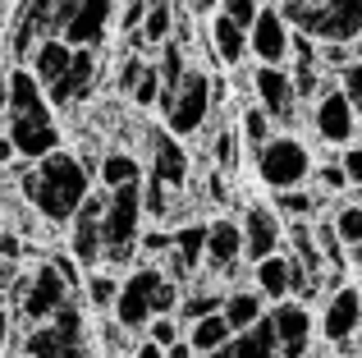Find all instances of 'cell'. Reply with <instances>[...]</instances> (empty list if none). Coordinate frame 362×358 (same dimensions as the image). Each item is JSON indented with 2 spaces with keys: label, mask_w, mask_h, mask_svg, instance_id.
Listing matches in <instances>:
<instances>
[{
  "label": "cell",
  "mask_w": 362,
  "mask_h": 358,
  "mask_svg": "<svg viewBox=\"0 0 362 358\" xmlns=\"http://www.w3.org/2000/svg\"><path fill=\"white\" fill-rule=\"evenodd\" d=\"M18 188H23L28 207H33L42 221L69 225L74 216H78V207L92 197V175H88V166H83L78 156L51 152V156H42V161L28 166L23 179H18Z\"/></svg>",
  "instance_id": "1"
},
{
  "label": "cell",
  "mask_w": 362,
  "mask_h": 358,
  "mask_svg": "<svg viewBox=\"0 0 362 358\" xmlns=\"http://www.w3.org/2000/svg\"><path fill=\"white\" fill-rule=\"evenodd\" d=\"M9 138H14V152L23 161H42V156L60 152V129H55V115H51V97L46 88L33 79V69H9Z\"/></svg>",
  "instance_id": "2"
},
{
  "label": "cell",
  "mask_w": 362,
  "mask_h": 358,
  "mask_svg": "<svg viewBox=\"0 0 362 358\" xmlns=\"http://www.w3.org/2000/svg\"><path fill=\"white\" fill-rule=\"evenodd\" d=\"M280 9L293 33H308L317 46L362 42V0H284Z\"/></svg>",
  "instance_id": "3"
},
{
  "label": "cell",
  "mask_w": 362,
  "mask_h": 358,
  "mask_svg": "<svg viewBox=\"0 0 362 358\" xmlns=\"http://www.w3.org/2000/svg\"><path fill=\"white\" fill-rule=\"evenodd\" d=\"M74 289L64 285V276L51 267V262H42V267H33L28 276L14 280V289H9V304H14V313L23 317V322L42 326V322H55V317L64 313V308L74 304Z\"/></svg>",
  "instance_id": "4"
},
{
  "label": "cell",
  "mask_w": 362,
  "mask_h": 358,
  "mask_svg": "<svg viewBox=\"0 0 362 358\" xmlns=\"http://www.w3.org/2000/svg\"><path fill=\"white\" fill-rule=\"evenodd\" d=\"M142 216H147V207H142V184L106 193V216H101V225H106V262L110 267L133 262L138 239H142Z\"/></svg>",
  "instance_id": "5"
},
{
  "label": "cell",
  "mask_w": 362,
  "mask_h": 358,
  "mask_svg": "<svg viewBox=\"0 0 362 358\" xmlns=\"http://www.w3.org/2000/svg\"><path fill=\"white\" fill-rule=\"evenodd\" d=\"M312 152L298 134H275L271 143L257 152V179H262L271 193H284V188H303L312 184Z\"/></svg>",
  "instance_id": "6"
},
{
  "label": "cell",
  "mask_w": 362,
  "mask_h": 358,
  "mask_svg": "<svg viewBox=\"0 0 362 358\" xmlns=\"http://www.w3.org/2000/svg\"><path fill=\"white\" fill-rule=\"evenodd\" d=\"M216 110V92H211V74L206 69H188L184 88L175 92V97L160 106V115H165V129L175 138H193L197 129L211 120Z\"/></svg>",
  "instance_id": "7"
},
{
  "label": "cell",
  "mask_w": 362,
  "mask_h": 358,
  "mask_svg": "<svg viewBox=\"0 0 362 358\" xmlns=\"http://www.w3.org/2000/svg\"><path fill=\"white\" fill-rule=\"evenodd\" d=\"M160 267H133L119 280V299H115V322L119 331H147V322L156 317V285H160Z\"/></svg>",
  "instance_id": "8"
},
{
  "label": "cell",
  "mask_w": 362,
  "mask_h": 358,
  "mask_svg": "<svg viewBox=\"0 0 362 358\" xmlns=\"http://www.w3.org/2000/svg\"><path fill=\"white\" fill-rule=\"evenodd\" d=\"M321 335L339 350H354V340L362 335V289L358 285H335L326 294L321 308Z\"/></svg>",
  "instance_id": "9"
},
{
  "label": "cell",
  "mask_w": 362,
  "mask_h": 358,
  "mask_svg": "<svg viewBox=\"0 0 362 358\" xmlns=\"http://www.w3.org/2000/svg\"><path fill=\"white\" fill-rule=\"evenodd\" d=\"M106 193H92L88 202L78 207V216L69 221V253L78 258V267H97L106 262Z\"/></svg>",
  "instance_id": "10"
},
{
  "label": "cell",
  "mask_w": 362,
  "mask_h": 358,
  "mask_svg": "<svg viewBox=\"0 0 362 358\" xmlns=\"http://www.w3.org/2000/svg\"><path fill=\"white\" fill-rule=\"evenodd\" d=\"M247 46H252L257 64H284V60H289L293 28H289V18H284V9L275 5V0L257 9L252 28H247Z\"/></svg>",
  "instance_id": "11"
},
{
  "label": "cell",
  "mask_w": 362,
  "mask_h": 358,
  "mask_svg": "<svg viewBox=\"0 0 362 358\" xmlns=\"http://www.w3.org/2000/svg\"><path fill=\"white\" fill-rule=\"evenodd\" d=\"M252 92L257 106L275 120V125H289L298 115V88H293V74L280 69V64H257L252 69Z\"/></svg>",
  "instance_id": "12"
},
{
  "label": "cell",
  "mask_w": 362,
  "mask_h": 358,
  "mask_svg": "<svg viewBox=\"0 0 362 358\" xmlns=\"http://www.w3.org/2000/svg\"><path fill=\"white\" fill-rule=\"evenodd\" d=\"M312 129H317L321 143L330 147H349L358 134V110L349 106V97L339 88H326L317 101H312Z\"/></svg>",
  "instance_id": "13"
},
{
  "label": "cell",
  "mask_w": 362,
  "mask_h": 358,
  "mask_svg": "<svg viewBox=\"0 0 362 358\" xmlns=\"http://www.w3.org/2000/svg\"><path fill=\"white\" fill-rule=\"evenodd\" d=\"M147 152H151V175L147 179L165 184L170 193H184V188H188V171H193L188 147L179 143L170 129H151V134H147Z\"/></svg>",
  "instance_id": "14"
},
{
  "label": "cell",
  "mask_w": 362,
  "mask_h": 358,
  "mask_svg": "<svg viewBox=\"0 0 362 358\" xmlns=\"http://www.w3.org/2000/svg\"><path fill=\"white\" fill-rule=\"evenodd\" d=\"M266 317H271L275 340H280V358H308L312 331H317L308 304H298V299H284V304H271V313H266Z\"/></svg>",
  "instance_id": "15"
},
{
  "label": "cell",
  "mask_w": 362,
  "mask_h": 358,
  "mask_svg": "<svg viewBox=\"0 0 362 358\" xmlns=\"http://www.w3.org/2000/svg\"><path fill=\"white\" fill-rule=\"evenodd\" d=\"M243 262H262V258H275L284 243V230H280V216H275V207L266 202H252L243 207Z\"/></svg>",
  "instance_id": "16"
},
{
  "label": "cell",
  "mask_w": 362,
  "mask_h": 358,
  "mask_svg": "<svg viewBox=\"0 0 362 358\" xmlns=\"http://www.w3.org/2000/svg\"><path fill=\"white\" fill-rule=\"evenodd\" d=\"M92 88H97V51L92 46H74V60L64 69V79L46 97H51V106H78V101L92 97Z\"/></svg>",
  "instance_id": "17"
},
{
  "label": "cell",
  "mask_w": 362,
  "mask_h": 358,
  "mask_svg": "<svg viewBox=\"0 0 362 358\" xmlns=\"http://www.w3.org/2000/svg\"><path fill=\"white\" fill-rule=\"evenodd\" d=\"M243 262V225L234 216L206 221V271H234Z\"/></svg>",
  "instance_id": "18"
},
{
  "label": "cell",
  "mask_w": 362,
  "mask_h": 358,
  "mask_svg": "<svg viewBox=\"0 0 362 358\" xmlns=\"http://www.w3.org/2000/svg\"><path fill=\"white\" fill-rule=\"evenodd\" d=\"M110 14H115V0H78V9H74V18L64 23L60 37L69 46H92L97 51L106 28H110Z\"/></svg>",
  "instance_id": "19"
},
{
  "label": "cell",
  "mask_w": 362,
  "mask_h": 358,
  "mask_svg": "<svg viewBox=\"0 0 362 358\" xmlns=\"http://www.w3.org/2000/svg\"><path fill=\"white\" fill-rule=\"evenodd\" d=\"M197 267H206V225L188 221L170 234V271H175V280H184Z\"/></svg>",
  "instance_id": "20"
},
{
  "label": "cell",
  "mask_w": 362,
  "mask_h": 358,
  "mask_svg": "<svg viewBox=\"0 0 362 358\" xmlns=\"http://www.w3.org/2000/svg\"><path fill=\"white\" fill-rule=\"evenodd\" d=\"M69 60H74V46L64 42V37H42V42H37V51L28 55V69H33V79L42 83L46 92H51L55 83L64 79Z\"/></svg>",
  "instance_id": "21"
},
{
  "label": "cell",
  "mask_w": 362,
  "mask_h": 358,
  "mask_svg": "<svg viewBox=\"0 0 362 358\" xmlns=\"http://www.w3.org/2000/svg\"><path fill=\"white\" fill-rule=\"evenodd\" d=\"M206 37H211L216 60L230 64V69H234V64H243L247 55H252V46H247V28H243V23H234V18H230V14H221V9L211 14V33H206Z\"/></svg>",
  "instance_id": "22"
},
{
  "label": "cell",
  "mask_w": 362,
  "mask_h": 358,
  "mask_svg": "<svg viewBox=\"0 0 362 358\" xmlns=\"http://www.w3.org/2000/svg\"><path fill=\"white\" fill-rule=\"evenodd\" d=\"M206 358H280V340H275L271 317H262L252 331H239L230 345H221V350L206 354Z\"/></svg>",
  "instance_id": "23"
},
{
  "label": "cell",
  "mask_w": 362,
  "mask_h": 358,
  "mask_svg": "<svg viewBox=\"0 0 362 358\" xmlns=\"http://www.w3.org/2000/svg\"><path fill=\"white\" fill-rule=\"evenodd\" d=\"M225 322H230V331L239 335V331H252L257 322L266 317V299H262V289H252V285H243V289H225Z\"/></svg>",
  "instance_id": "24"
},
{
  "label": "cell",
  "mask_w": 362,
  "mask_h": 358,
  "mask_svg": "<svg viewBox=\"0 0 362 358\" xmlns=\"http://www.w3.org/2000/svg\"><path fill=\"white\" fill-rule=\"evenodd\" d=\"M252 289H262L266 304H284V299H293V289H289V258L275 253V258L257 262V267H252Z\"/></svg>",
  "instance_id": "25"
},
{
  "label": "cell",
  "mask_w": 362,
  "mask_h": 358,
  "mask_svg": "<svg viewBox=\"0 0 362 358\" xmlns=\"http://www.w3.org/2000/svg\"><path fill=\"white\" fill-rule=\"evenodd\" d=\"M184 340L193 345L197 358H206V354L221 350V345H230L234 331H230V322H225V313H211V317H197V322H188V326H184Z\"/></svg>",
  "instance_id": "26"
},
{
  "label": "cell",
  "mask_w": 362,
  "mask_h": 358,
  "mask_svg": "<svg viewBox=\"0 0 362 358\" xmlns=\"http://www.w3.org/2000/svg\"><path fill=\"white\" fill-rule=\"evenodd\" d=\"M101 193H115V188H129V184H142V166H138V156H129V152H106L101 156Z\"/></svg>",
  "instance_id": "27"
},
{
  "label": "cell",
  "mask_w": 362,
  "mask_h": 358,
  "mask_svg": "<svg viewBox=\"0 0 362 358\" xmlns=\"http://www.w3.org/2000/svg\"><path fill=\"white\" fill-rule=\"evenodd\" d=\"M170 33H175V9H170V0H151L147 18H142V28H138V46H165Z\"/></svg>",
  "instance_id": "28"
},
{
  "label": "cell",
  "mask_w": 362,
  "mask_h": 358,
  "mask_svg": "<svg viewBox=\"0 0 362 358\" xmlns=\"http://www.w3.org/2000/svg\"><path fill=\"white\" fill-rule=\"evenodd\" d=\"M83 299H88L92 308H101V313H115V299H119V280L110 276V271H92V276L83 280Z\"/></svg>",
  "instance_id": "29"
},
{
  "label": "cell",
  "mask_w": 362,
  "mask_h": 358,
  "mask_svg": "<svg viewBox=\"0 0 362 358\" xmlns=\"http://www.w3.org/2000/svg\"><path fill=\"white\" fill-rule=\"evenodd\" d=\"M225 308V289H193V294H184V304H179V322H197V317H211Z\"/></svg>",
  "instance_id": "30"
},
{
  "label": "cell",
  "mask_w": 362,
  "mask_h": 358,
  "mask_svg": "<svg viewBox=\"0 0 362 358\" xmlns=\"http://www.w3.org/2000/svg\"><path fill=\"white\" fill-rule=\"evenodd\" d=\"M271 125H275V120H271V115H266V110H262V106H257V101H252V106L243 110L239 138H243L247 147H252V152H262V147H266V143H271V138H275V134H271Z\"/></svg>",
  "instance_id": "31"
},
{
  "label": "cell",
  "mask_w": 362,
  "mask_h": 358,
  "mask_svg": "<svg viewBox=\"0 0 362 358\" xmlns=\"http://www.w3.org/2000/svg\"><path fill=\"white\" fill-rule=\"evenodd\" d=\"M321 207V193H312L308 184L303 188H284V193H275V212H284V216H293V221H308L312 212Z\"/></svg>",
  "instance_id": "32"
},
{
  "label": "cell",
  "mask_w": 362,
  "mask_h": 358,
  "mask_svg": "<svg viewBox=\"0 0 362 358\" xmlns=\"http://www.w3.org/2000/svg\"><path fill=\"white\" fill-rule=\"evenodd\" d=\"M330 225H335V234L344 239V248H358L362 243V202H344L330 212Z\"/></svg>",
  "instance_id": "33"
},
{
  "label": "cell",
  "mask_w": 362,
  "mask_h": 358,
  "mask_svg": "<svg viewBox=\"0 0 362 358\" xmlns=\"http://www.w3.org/2000/svg\"><path fill=\"white\" fill-rule=\"evenodd\" d=\"M142 340L160 345V350H175V345L184 340V322H179V317H151L147 331H142Z\"/></svg>",
  "instance_id": "34"
},
{
  "label": "cell",
  "mask_w": 362,
  "mask_h": 358,
  "mask_svg": "<svg viewBox=\"0 0 362 358\" xmlns=\"http://www.w3.org/2000/svg\"><path fill=\"white\" fill-rule=\"evenodd\" d=\"M239 143H243V138L234 134V129H221V134L211 138V156H216V166L234 171V166H239Z\"/></svg>",
  "instance_id": "35"
},
{
  "label": "cell",
  "mask_w": 362,
  "mask_h": 358,
  "mask_svg": "<svg viewBox=\"0 0 362 358\" xmlns=\"http://www.w3.org/2000/svg\"><path fill=\"white\" fill-rule=\"evenodd\" d=\"M339 92L349 97V106H354L358 120H362V55H358L354 64H344V69H339Z\"/></svg>",
  "instance_id": "36"
},
{
  "label": "cell",
  "mask_w": 362,
  "mask_h": 358,
  "mask_svg": "<svg viewBox=\"0 0 362 358\" xmlns=\"http://www.w3.org/2000/svg\"><path fill=\"white\" fill-rule=\"evenodd\" d=\"M51 267L64 276V285H69L74 294H83V280H88V276H83V267H78V258H74V253H55Z\"/></svg>",
  "instance_id": "37"
},
{
  "label": "cell",
  "mask_w": 362,
  "mask_h": 358,
  "mask_svg": "<svg viewBox=\"0 0 362 358\" xmlns=\"http://www.w3.org/2000/svg\"><path fill=\"white\" fill-rule=\"evenodd\" d=\"M312 179H317L321 193H339V188H349V175H344V166H339V161L317 166V171H312Z\"/></svg>",
  "instance_id": "38"
},
{
  "label": "cell",
  "mask_w": 362,
  "mask_h": 358,
  "mask_svg": "<svg viewBox=\"0 0 362 358\" xmlns=\"http://www.w3.org/2000/svg\"><path fill=\"white\" fill-rule=\"evenodd\" d=\"M257 9H262V0H221V14H230L234 23H243V28H252Z\"/></svg>",
  "instance_id": "39"
},
{
  "label": "cell",
  "mask_w": 362,
  "mask_h": 358,
  "mask_svg": "<svg viewBox=\"0 0 362 358\" xmlns=\"http://www.w3.org/2000/svg\"><path fill=\"white\" fill-rule=\"evenodd\" d=\"M142 69H147V60H142V55H129V60H124V69H119V92H124V97H133Z\"/></svg>",
  "instance_id": "40"
},
{
  "label": "cell",
  "mask_w": 362,
  "mask_h": 358,
  "mask_svg": "<svg viewBox=\"0 0 362 358\" xmlns=\"http://www.w3.org/2000/svg\"><path fill=\"white\" fill-rule=\"evenodd\" d=\"M339 166H344L349 184H358V188H362V143H349V147H344V156H339Z\"/></svg>",
  "instance_id": "41"
},
{
  "label": "cell",
  "mask_w": 362,
  "mask_h": 358,
  "mask_svg": "<svg viewBox=\"0 0 362 358\" xmlns=\"http://www.w3.org/2000/svg\"><path fill=\"white\" fill-rule=\"evenodd\" d=\"M9 326H14V313L0 308V358H5V350H9Z\"/></svg>",
  "instance_id": "42"
},
{
  "label": "cell",
  "mask_w": 362,
  "mask_h": 358,
  "mask_svg": "<svg viewBox=\"0 0 362 358\" xmlns=\"http://www.w3.org/2000/svg\"><path fill=\"white\" fill-rule=\"evenodd\" d=\"M206 193H211V202H225V197H230V188H225V175H211V179H206Z\"/></svg>",
  "instance_id": "43"
},
{
  "label": "cell",
  "mask_w": 362,
  "mask_h": 358,
  "mask_svg": "<svg viewBox=\"0 0 362 358\" xmlns=\"http://www.w3.org/2000/svg\"><path fill=\"white\" fill-rule=\"evenodd\" d=\"M14 138H9V129H0V166H5V161H14Z\"/></svg>",
  "instance_id": "44"
},
{
  "label": "cell",
  "mask_w": 362,
  "mask_h": 358,
  "mask_svg": "<svg viewBox=\"0 0 362 358\" xmlns=\"http://www.w3.org/2000/svg\"><path fill=\"white\" fill-rule=\"evenodd\" d=\"M133 358H165V350H160V345H151V340H138Z\"/></svg>",
  "instance_id": "45"
},
{
  "label": "cell",
  "mask_w": 362,
  "mask_h": 358,
  "mask_svg": "<svg viewBox=\"0 0 362 358\" xmlns=\"http://www.w3.org/2000/svg\"><path fill=\"white\" fill-rule=\"evenodd\" d=\"M0 258H9V262L18 258V239L14 234H0Z\"/></svg>",
  "instance_id": "46"
},
{
  "label": "cell",
  "mask_w": 362,
  "mask_h": 358,
  "mask_svg": "<svg viewBox=\"0 0 362 358\" xmlns=\"http://www.w3.org/2000/svg\"><path fill=\"white\" fill-rule=\"evenodd\" d=\"M165 358H197V354H193V345H188V340H179L175 350H165Z\"/></svg>",
  "instance_id": "47"
},
{
  "label": "cell",
  "mask_w": 362,
  "mask_h": 358,
  "mask_svg": "<svg viewBox=\"0 0 362 358\" xmlns=\"http://www.w3.org/2000/svg\"><path fill=\"white\" fill-rule=\"evenodd\" d=\"M193 9H221V0H193Z\"/></svg>",
  "instance_id": "48"
},
{
  "label": "cell",
  "mask_w": 362,
  "mask_h": 358,
  "mask_svg": "<svg viewBox=\"0 0 362 358\" xmlns=\"http://www.w3.org/2000/svg\"><path fill=\"white\" fill-rule=\"evenodd\" d=\"M69 358H92V354H88V350H74V354H69Z\"/></svg>",
  "instance_id": "49"
},
{
  "label": "cell",
  "mask_w": 362,
  "mask_h": 358,
  "mask_svg": "<svg viewBox=\"0 0 362 358\" xmlns=\"http://www.w3.org/2000/svg\"><path fill=\"white\" fill-rule=\"evenodd\" d=\"M358 354H362V335H358Z\"/></svg>",
  "instance_id": "50"
},
{
  "label": "cell",
  "mask_w": 362,
  "mask_h": 358,
  "mask_svg": "<svg viewBox=\"0 0 362 358\" xmlns=\"http://www.w3.org/2000/svg\"><path fill=\"white\" fill-rule=\"evenodd\" d=\"M275 5H284V0H275Z\"/></svg>",
  "instance_id": "51"
}]
</instances>
